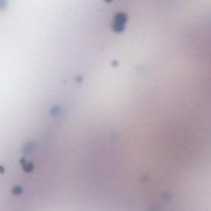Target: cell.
Instances as JSON below:
<instances>
[{"instance_id":"6da1fadb","label":"cell","mask_w":211,"mask_h":211,"mask_svg":"<svg viewBox=\"0 0 211 211\" xmlns=\"http://www.w3.org/2000/svg\"><path fill=\"white\" fill-rule=\"evenodd\" d=\"M126 16L125 14L120 13V14L116 15V17H115V21H114V29L116 32H121L123 29V27H125V22H126Z\"/></svg>"},{"instance_id":"7a4b0ae2","label":"cell","mask_w":211,"mask_h":211,"mask_svg":"<svg viewBox=\"0 0 211 211\" xmlns=\"http://www.w3.org/2000/svg\"><path fill=\"white\" fill-rule=\"evenodd\" d=\"M20 162H21L22 168L24 169L25 172H31V171H32V170H33V167H34V166H33V165H32L30 162H27V160L24 159V158H22V159H21V161H20Z\"/></svg>"},{"instance_id":"3957f363","label":"cell","mask_w":211,"mask_h":211,"mask_svg":"<svg viewBox=\"0 0 211 211\" xmlns=\"http://www.w3.org/2000/svg\"><path fill=\"white\" fill-rule=\"evenodd\" d=\"M22 192L23 191H22V187H20V186H17V187H13L12 190V194H14L15 196H19V195L22 194Z\"/></svg>"}]
</instances>
